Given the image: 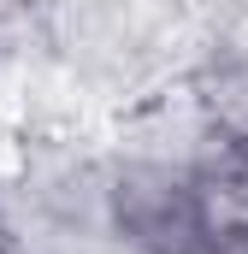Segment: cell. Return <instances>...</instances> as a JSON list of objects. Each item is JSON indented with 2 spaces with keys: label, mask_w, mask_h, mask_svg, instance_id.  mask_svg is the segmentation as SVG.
Here are the masks:
<instances>
[{
  "label": "cell",
  "mask_w": 248,
  "mask_h": 254,
  "mask_svg": "<svg viewBox=\"0 0 248 254\" xmlns=\"http://www.w3.org/2000/svg\"><path fill=\"white\" fill-rule=\"evenodd\" d=\"M0 254H12V243H6V231H0Z\"/></svg>",
  "instance_id": "1"
}]
</instances>
